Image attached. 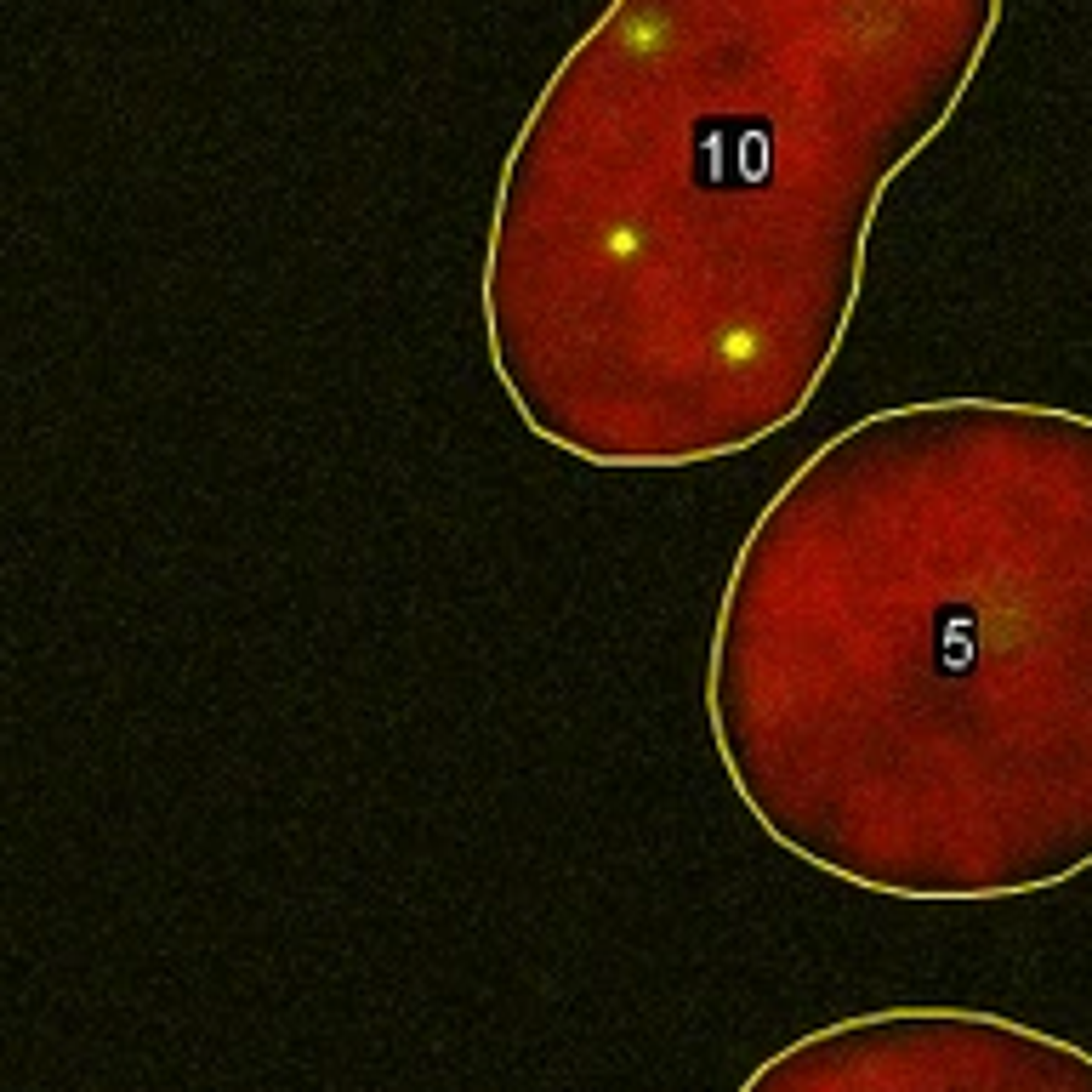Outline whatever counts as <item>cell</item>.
Returning <instances> with one entry per match:
<instances>
[{
  "mask_svg": "<svg viewBox=\"0 0 1092 1092\" xmlns=\"http://www.w3.org/2000/svg\"><path fill=\"white\" fill-rule=\"evenodd\" d=\"M996 23L1001 0H865L694 29L677 0H615L524 114L478 256L484 358L530 439L598 473L779 439Z\"/></svg>",
  "mask_w": 1092,
  "mask_h": 1092,
  "instance_id": "6da1fadb",
  "label": "cell"
},
{
  "mask_svg": "<svg viewBox=\"0 0 1092 1092\" xmlns=\"http://www.w3.org/2000/svg\"><path fill=\"white\" fill-rule=\"evenodd\" d=\"M706 740L796 865L894 905L1092 870V410H865L746 524L706 632Z\"/></svg>",
  "mask_w": 1092,
  "mask_h": 1092,
  "instance_id": "7a4b0ae2",
  "label": "cell"
},
{
  "mask_svg": "<svg viewBox=\"0 0 1092 1092\" xmlns=\"http://www.w3.org/2000/svg\"><path fill=\"white\" fill-rule=\"evenodd\" d=\"M735 1092H1092V1053L990 1007L894 1001L803 1030Z\"/></svg>",
  "mask_w": 1092,
  "mask_h": 1092,
  "instance_id": "3957f363",
  "label": "cell"
}]
</instances>
